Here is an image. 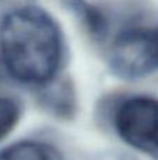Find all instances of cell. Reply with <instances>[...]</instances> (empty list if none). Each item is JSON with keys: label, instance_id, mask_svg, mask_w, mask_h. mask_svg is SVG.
Returning a JSON list of instances; mask_svg holds the SVG:
<instances>
[{"label": "cell", "instance_id": "cell-1", "mask_svg": "<svg viewBox=\"0 0 158 160\" xmlns=\"http://www.w3.org/2000/svg\"><path fill=\"white\" fill-rule=\"evenodd\" d=\"M62 52L59 27L44 8L24 6L4 16L0 24V59L16 80L36 86L50 83Z\"/></svg>", "mask_w": 158, "mask_h": 160}, {"label": "cell", "instance_id": "cell-2", "mask_svg": "<svg viewBox=\"0 0 158 160\" xmlns=\"http://www.w3.org/2000/svg\"><path fill=\"white\" fill-rule=\"evenodd\" d=\"M115 75L123 79H140L158 69V25L137 27L120 32L109 55Z\"/></svg>", "mask_w": 158, "mask_h": 160}, {"label": "cell", "instance_id": "cell-3", "mask_svg": "<svg viewBox=\"0 0 158 160\" xmlns=\"http://www.w3.org/2000/svg\"><path fill=\"white\" fill-rule=\"evenodd\" d=\"M115 127L126 143L158 155V100L146 96L125 100L115 112Z\"/></svg>", "mask_w": 158, "mask_h": 160}, {"label": "cell", "instance_id": "cell-4", "mask_svg": "<svg viewBox=\"0 0 158 160\" xmlns=\"http://www.w3.org/2000/svg\"><path fill=\"white\" fill-rule=\"evenodd\" d=\"M0 160H63L55 146L39 141H21L0 150Z\"/></svg>", "mask_w": 158, "mask_h": 160}, {"label": "cell", "instance_id": "cell-5", "mask_svg": "<svg viewBox=\"0 0 158 160\" xmlns=\"http://www.w3.org/2000/svg\"><path fill=\"white\" fill-rule=\"evenodd\" d=\"M41 104L53 115L69 118L74 114L76 100L70 86L67 83H60L58 86H49L45 88Z\"/></svg>", "mask_w": 158, "mask_h": 160}, {"label": "cell", "instance_id": "cell-6", "mask_svg": "<svg viewBox=\"0 0 158 160\" xmlns=\"http://www.w3.org/2000/svg\"><path fill=\"white\" fill-rule=\"evenodd\" d=\"M20 118V107L14 100L0 97V141L13 131Z\"/></svg>", "mask_w": 158, "mask_h": 160}, {"label": "cell", "instance_id": "cell-7", "mask_svg": "<svg viewBox=\"0 0 158 160\" xmlns=\"http://www.w3.org/2000/svg\"><path fill=\"white\" fill-rule=\"evenodd\" d=\"M95 160H136V159H133L129 155H125V153L114 152V153H105V155H101L100 158H97Z\"/></svg>", "mask_w": 158, "mask_h": 160}, {"label": "cell", "instance_id": "cell-8", "mask_svg": "<svg viewBox=\"0 0 158 160\" xmlns=\"http://www.w3.org/2000/svg\"><path fill=\"white\" fill-rule=\"evenodd\" d=\"M6 73H7V70H6L4 65H3L2 59H0V87L3 86V82H4V78H6Z\"/></svg>", "mask_w": 158, "mask_h": 160}]
</instances>
